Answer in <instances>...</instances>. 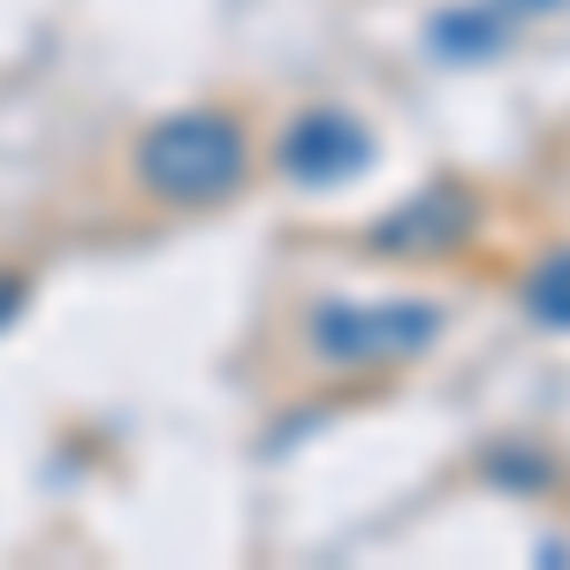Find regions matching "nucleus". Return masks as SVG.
<instances>
[{"label":"nucleus","mask_w":570,"mask_h":570,"mask_svg":"<svg viewBox=\"0 0 570 570\" xmlns=\"http://www.w3.org/2000/svg\"><path fill=\"white\" fill-rule=\"evenodd\" d=\"M252 176V137L220 107H183L160 115L137 137V183L168 206H228Z\"/></svg>","instance_id":"f257e3e1"},{"label":"nucleus","mask_w":570,"mask_h":570,"mask_svg":"<svg viewBox=\"0 0 570 570\" xmlns=\"http://www.w3.org/2000/svg\"><path fill=\"white\" fill-rule=\"evenodd\" d=\"M449 327V312L434 297H381V305H312L305 335L327 365H403V357H426Z\"/></svg>","instance_id":"f03ea898"},{"label":"nucleus","mask_w":570,"mask_h":570,"mask_svg":"<svg viewBox=\"0 0 570 570\" xmlns=\"http://www.w3.org/2000/svg\"><path fill=\"white\" fill-rule=\"evenodd\" d=\"M274 160H282V176L305 183V190H335V183H357L373 168V130L357 115H343V107H305L282 130Z\"/></svg>","instance_id":"7ed1b4c3"},{"label":"nucleus","mask_w":570,"mask_h":570,"mask_svg":"<svg viewBox=\"0 0 570 570\" xmlns=\"http://www.w3.org/2000/svg\"><path fill=\"white\" fill-rule=\"evenodd\" d=\"M464 236H472V190H449V183L419 190L403 214H389L373 228V244H389L403 259H441V252H456Z\"/></svg>","instance_id":"20e7f679"},{"label":"nucleus","mask_w":570,"mask_h":570,"mask_svg":"<svg viewBox=\"0 0 570 570\" xmlns=\"http://www.w3.org/2000/svg\"><path fill=\"white\" fill-rule=\"evenodd\" d=\"M510 16L494 8V0H480V8H434L426 16V46H434L441 61H494L502 46H510Z\"/></svg>","instance_id":"39448f33"},{"label":"nucleus","mask_w":570,"mask_h":570,"mask_svg":"<svg viewBox=\"0 0 570 570\" xmlns=\"http://www.w3.org/2000/svg\"><path fill=\"white\" fill-rule=\"evenodd\" d=\"M518 305H525V320L540 335H570V244H556V252H540L525 266Z\"/></svg>","instance_id":"423d86ee"},{"label":"nucleus","mask_w":570,"mask_h":570,"mask_svg":"<svg viewBox=\"0 0 570 570\" xmlns=\"http://www.w3.org/2000/svg\"><path fill=\"white\" fill-rule=\"evenodd\" d=\"M510 23H532V16H548V8H563V0H494Z\"/></svg>","instance_id":"0eeeda50"},{"label":"nucleus","mask_w":570,"mask_h":570,"mask_svg":"<svg viewBox=\"0 0 570 570\" xmlns=\"http://www.w3.org/2000/svg\"><path fill=\"white\" fill-rule=\"evenodd\" d=\"M16 305H23V282H16V274H0V320H8Z\"/></svg>","instance_id":"6e6552de"}]
</instances>
